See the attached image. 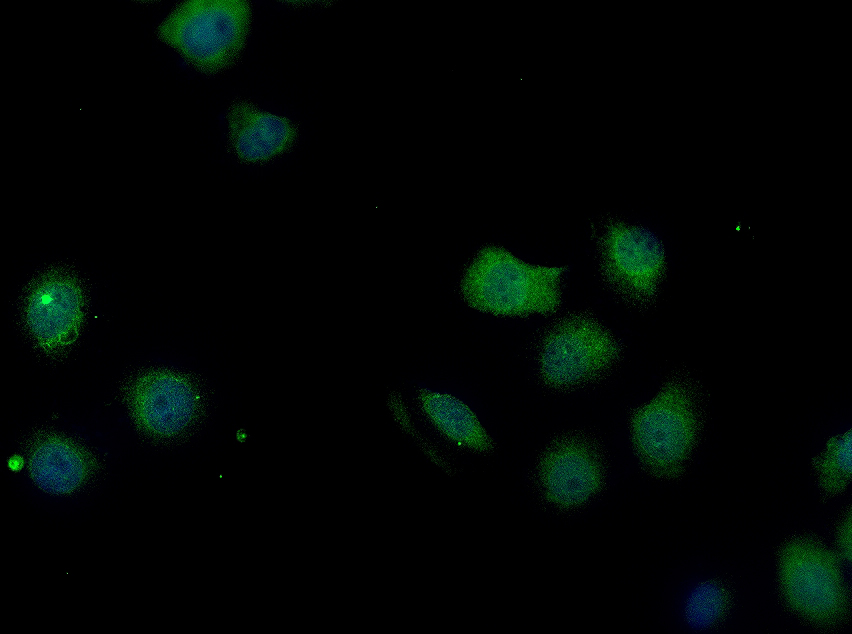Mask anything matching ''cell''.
<instances>
[{
    "instance_id": "obj_12",
    "label": "cell",
    "mask_w": 852,
    "mask_h": 634,
    "mask_svg": "<svg viewBox=\"0 0 852 634\" xmlns=\"http://www.w3.org/2000/svg\"><path fill=\"white\" fill-rule=\"evenodd\" d=\"M28 473L37 487L52 495H68L87 483L94 471L90 453L54 432H40L26 447Z\"/></svg>"
},
{
    "instance_id": "obj_3",
    "label": "cell",
    "mask_w": 852,
    "mask_h": 634,
    "mask_svg": "<svg viewBox=\"0 0 852 634\" xmlns=\"http://www.w3.org/2000/svg\"><path fill=\"white\" fill-rule=\"evenodd\" d=\"M774 582L782 609L823 634L845 629L852 619L846 568L824 538L812 530L786 535L774 548Z\"/></svg>"
},
{
    "instance_id": "obj_14",
    "label": "cell",
    "mask_w": 852,
    "mask_h": 634,
    "mask_svg": "<svg viewBox=\"0 0 852 634\" xmlns=\"http://www.w3.org/2000/svg\"><path fill=\"white\" fill-rule=\"evenodd\" d=\"M810 469L822 504L847 493L852 482V429L828 436L811 457Z\"/></svg>"
},
{
    "instance_id": "obj_9",
    "label": "cell",
    "mask_w": 852,
    "mask_h": 634,
    "mask_svg": "<svg viewBox=\"0 0 852 634\" xmlns=\"http://www.w3.org/2000/svg\"><path fill=\"white\" fill-rule=\"evenodd\" d=\"M130 415L148 438L174 444L202 423L208 393L194 373L172 367H150L133 375L124 387Z\"/></svg>"
},
{
    "instance_id": "obj_1",
    "label": "cell",
    "mask_w": 852,
    "mask_h": 634,
    "mask_svg": "<svg viewBox=\"0 0 852 634\" xmlns=\"http://www.w3.org/2000/svg\"><path fill=\"white\" fill-rule=\"evenodd\" d=\"M708 399L701 381L681 366L653 397L626 410L629 447L642 475L663 483L687 476L705 438Z\"/></svg>"
},
{
    "instance_id": "obj_10",
    "label": "cell",
    "mask_w": 852,
    "mask_h": 634,
    "mask_svg": "<svg viewBox=\"0 0 852 634\" xmlns=\"http://www.w3.org/2000/svg\"><path fill=\"white\" fill-rule=\"evenodd\" d=\"M737 604L733 576L710 560L691 558L677 566L666 582L662 623L671 633H716L727 626Z\"/></svg>"
},
{
    "instance_id": "obj_11",
    "label": "cell",
    "mask_w": 852,
    "mask_h": 634,
    "mask_svg": "<svg viewBox=\"0 0 852 634\" xmlns=\"http://www.w3.org/2000/svg\"><path fill=\"white\" fill-rule=\"evenodd\" d=\"M226 151L238 164L264 167L290 154L300 139V125L272 113L254 100L238 96L225 111Z\"/></svg>"
},
{
    "instance_id": "obj_6",
    "label": "cell",
    "mask_w": 852,
    "mask_h": 634,
    "mask_svg": "<svg viewBox=\"0 0 852 634\" xmlns=\"http://www.w3.org/2000/svg\"><path fill=\"white\" fill-rule=\"evenodd\" d=\"M253 25L247 0H182L154 29L155 38L205 77L234 68L241 61Z\"/></svg>"
},
{
    "instance_id": "obj_2",
    "label": "cell",
    "mask_w": 852,
    "mask_h": 634,
    "mask_svg": "<svg viewBox=\"0 0 852 634\" xmlns=\"http://www.w3.org/2000/svg\"><path fill=\"white\" fill-rule=\"evenodd\" d=\"M569 265L532 264L501 244L479 245L461 267L457 295L469 308L501 319L549 317L565 300Z\"/></svg>"
},
{
    "instance_id": "obj_7",
    "label": "cell",
    "mask_w": 852,
    "mask_h": 634,
    "mask_svg": "<svg viewBox=\"0 0 852 634\" xmlns=\"http://www.w3.org/2000/svg\"><path fill=\"white\" fill-rule=\"evenodd\" d=\"M602 288L618 303L641 313L654 308L668 278L664 241L650 227L605 214L591 224Z\"/></svg>"
},
{
    "instance_id": "obj_5",
    "label": "cell",
    "mask_w": 852,
    "mask_h": 634,
    "mask_svg": "<svg viewBox=\"0 0 852 634\" xmlns=\"http://www.w3.org/2000/svg\"><path fill=\"white\" fill-rule=\"evenodd\" d=\"M612 463L604 439L593 429L553 433L535 455L527 480L544 514L568 520L600 502L611 486Z\"/></svg>"
},
{
    "instance_id": "obj_4",
    "label": "cell",
    "mask_w": 852,
    "mask_h": 634,
    "mask_svg": "<svg viewBox=\"0 0 852 634\" xmlns=\"http://www.w3.org/2000/svg\"><path fill=\"white\" fill-rule=\"evenodd\" d=\"M529 351L541 389L568 395L604 384L621 366L625 345L594 309L584 307L541 326Z\"/></svg>"
},
{
    "instance_id": "obj_8",
    "label": "cell",
    "mask_w": 852,
    "mask_h": 634,
    "mask_svg": "<svg viewBox=\"0 0 852 634\" xmlns=\"http://www.w3.org/2000/svg\"><path fill=\"white\" fill-rule=\"evenodd\" d=\"M90 307V289L74 264L49 263L24 285L17 325L34 353L48 361L66 358L78 345Z\"/></svg>"
},
{
    "instance_id": "obj_13",
    "label": "cell",
    "mask_w": 852,
    "mask_h": 634,
    "mask_svg": "<svg viewBox=\"0 0 852 634\" xmlns=\"http://www.w3.org/2000/svg\"><path fill=\"white\" fill-rule=\"evenodd\" d=\"M415 403L423 421L452 449L479 456H490L497 450L496 441L476 413L459 398L420 388Z\"/></svg>"
},
{
    "instance_id": "obj_15",
    "label": "cell",
    "mask_w": 852,
    "mask_h": 634,
    "mask_svg": "<svg viewBox=\"0 0 852 634\" xmlns=\"http://www.w3.org/2000/svg\"><path fill=\"white\" fill-rule=\"evenodd\" d=\"M832 549L846 568L852 561V506L843 507L832 525Z\"/></svg>"
}]
</instances>
